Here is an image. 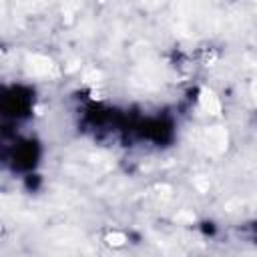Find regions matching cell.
<instances>
[{
  "label": "cell",
  "instance_id": "obj_1",
  "mask_svg": "<svg viewBox=\"0 0 257 257\" xmlns=\"http://www.w3.org/2000/svg\"><path fill=\"white\" fill-rule=\"evenodd\" d=\"M26 64H28V70L32 74H38V76H48V74L56 72L54 62L48 56H42V54H30L26 58Z\"/></svg>",
  "mask_w": 257,
  "mask_h": 257
},
{
  "label": "cell",
  "instance_id": "obj_2",
  "mask_svg": "<svg viewBox=\"0 0 257 257\" xmlns=\"http://www.w3.org/2000/svg\"><path fill=\"white\" fill-rule=\"evenodd\" d=\"M205 141L209 145V149L213 153H223L227 149V131L223 126H211L207 133H205Z\"/></svg>",
  "mask_w": 257,
  "mask_h": 257
},
{
  "label": "cell",
  "instance_id": "obj_7",
  "mask_svg": "<svg viewBox=\"0 0 257 257\" xmlns=\"http://www.w3.org/2000/svg\"><path fill=\"white\" fill-rule=\"evenodd\" d=\"M251 92H253V100H255V104H257V78H255L253 84H251Z\"/></svg>",
  "mask_w": 257,
  "mask_h": 257
},
{
  "label": "cell",
  "instance_id": "obj_4",
  "mask_svg": "<svg viewBox=\"0 0 257 257\" xmlns=\"http://www.w3.org/2000/svg\"><path fill=\"white\" fill-rule=\"evenodd\" d=\"M124 241H126V237L120 231H112V233L106 235V243L112 245V247H120V245H124Z\"/></svg>",
  "mask_w": 257,
  "mask_h": 257
},
{
  "label": "cell",
  "instance_id": "obj_6",
  "mask_svg": "<svg viewBox=\"0 0 257 257\" xmlns=\"http://www.w3.org/2000/svg\"><path fill=\"white\" fill-rule=\"evenodd\" d=\"M175 219L177 221H185V223H193L195 221V215L193 213H187V211H181V213H177Z\"/></svg>",
  "mask_w": 257,
  "mask_h": 257
},
{
  "label": "cell",
  "instance_id": "obj_3",
  "mask_svg": "<svg viewBox=\"0 0 257 257\" xmlns=\"http://www.w3.org/2000/svg\"><path fill=\"white\" fill-rule=\"evenodd\" d=\"M199 104L209 114H219L221 112V102H219L217 94L211 88H201V92H199Z\"/></svg>",
  "mask_w": 257,
  "mask_h": 257
},
{
  "label": "cell",
  "instance_id": "obj_5",
  "mask_svg": "<svg viewBox=\"0 0 257 257\" xmlns=\"http://www.w3.org/2000/svg\"><path fill=\"white\" fill-rule=\"evenodd\" d=\"M100 76H102V74H100L98 70H94V68H92V70H88V72L84 74V80H86V82H90V84H94V82H98V80H100Z\"/></svg>",
  "mask_w": 257,
  "mask_h": 257
}]
</instances>
